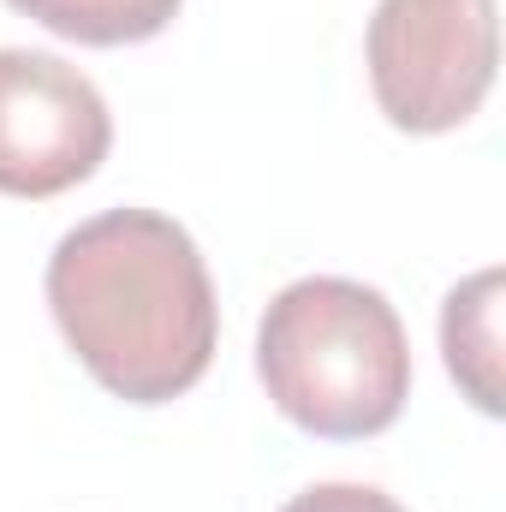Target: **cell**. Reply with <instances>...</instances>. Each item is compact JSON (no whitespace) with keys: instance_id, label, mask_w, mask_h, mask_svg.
I'll use <instances>...</instances> for the list:
<instances>
[{"instance_id":"1","label":"cell","mask_w":506,"mask_h":512,"mask_svg":"<svg viewBox=\"0 0 506 512\" xmlns=\"http://www.w3.org/2000/svg\"><path fill=\"white\" fill-rule=\"evenodd\" d=\"M42 286L78 364L126 405H167L215 364V280L173 215L108 209L78 221Z\"/></svg>"},{"instance_id":"2","label":"cell","mask_w":506,"mask_h":512,"mask_svg":"<svg viewBox=\"0 0 506 512\" xmlns=\"http://www.w3.org/2000/svg\"><path fill=\"white\" fill-rule=\"evenodd\" d=\"M256 376L274 411L322 441H364L411 399V340L376 286L304 274L280 286L256 328Z\"/></svg>"},{"instance_id":"3","label":"cell","mask_w":506,"mask_h":512,"mask_svg":"<svg viewBox=\"0 0 506 512\" xmlns=\"http://www.w3.org/2000/svg\"><path fill=\"white\" fill-rule=\"evenodd\" d=\"M364 60L376 108L399 131L435 137L465 126L501 66L495 0H376Z\"/></svg>"},{"instance_id":"4","label":"cell","mask_w":506,"mask_h":512,"mask_svg":"<svg viewBox=\"0 0 506 512\" xmlns=\"http://www.w3.org/2000/svg\"><path fill=\"white\" fill-rule=\"evenodd\" d=\"M114 149L102 90L42 48H0V191L60 197L84 185Z\"/></svg>"},{"instance_id":"5","label":"cell","mask_w":506,"mask_h":512,"mask_svg":"<svg viewBox=\"0 0 506 512\" xmlns=\"http://www.w3.org/2000/svg\"><path fill=\"white\" fill-rule=\"evenodd\" d=\"M441 352L477 411H501V268H477L441 304Z\"/></svg>"},{"instance_id":"6","label":"cell","mask_w":506,"mask_h":512,"mask_svg":"<svg viewBox=\"0 0 506 512\" xmlns=\"http://www.w3.org/2000/svg\"><path fill=\"white\" fill-rule=\"evenodd\" d=\"M24 18H36L42 30L84 42V48H126V42H149L161 36L185 0H6Z\"/></svg>"},{"instance_id":"7","label":"cell","mask_w":506,"mask_h":512,"mask_svg":"<svg viewBox=\"0 0 506 512\" xmlns=\"http://www.w3.org/2000/svg\"><path fill=\"white\" fill-rule=\"evenodd\" d=\"M280 512H405L393 495H381L370 483H316L304 495H292Z\"/></svg>"}]
</instances>
